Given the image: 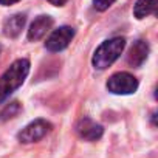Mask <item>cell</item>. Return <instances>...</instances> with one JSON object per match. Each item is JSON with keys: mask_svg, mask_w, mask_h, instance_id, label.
<instances>
[{"mask_svg": "<svg viewBox=\"0 0 158 158\" xmlns=\"http://www.w3.org/2000/svg\"><path fill=\"white\" fill-rule=\"evenodd\" d=\"M107 89L109 92L115 95H130L136 92L138 81L133 74L121 71V73H115L113 76H110V79L107 81Z\"/></svg>", "mask_w": 158, "mask_h": 158, "instance_id": "obj_3", "label": "cell"}, {"mask_svg": "<svg viewBox=\"0 0 158 158\" xmlns=\"http://www.w3.org/2000/svg\"><path fill=\"white\" fill-rule=\"evenodd\" d=\"M124 47H126V40L123 37H113V39H109V40L102 42L93 54V59H92L93 67L96 70L109 68L121 56Z\"/></svg>", "mask_w": 158, "mask_h": 158, "instance_id": "obj_2", "label": "cell"}, {"mask_svg": "<svg viewBox=\"0 0 158 158\" xmlns=\"http://www.w3.org/2000/svg\"><path fill=\"white\" fill-rule=\"evenodd\" d=\"M149 56V44L146 40H136L127 54V62L132 67H141Z\"/></svg>", "mask_w": 158, "mask_h": 158, "instance_id": "obj_7", "label": "cell"}, {"mask_svg": "<svg viewBox=\"0 0 158 158\" xmlns=\"http://www.w3.org/2000/svg\"><path fill=\"white\" fill-rule=\"evenodd\" d=\"M76 130H77L79 136H81L82 139H85V141H98L102 136V133H104L102 126L95 123L90 118L79 119V123L76 126Z\"/></svg>", "mask_w": 158, "mask_h": 158, "instance_id": "obj_6", "label": "cell"}, {"mask_svg": "<svg viewBox=\"0 0 158 158\" xmlns=\"http://www.w3.org/2000/svg\"><path fill=\"white\" fill-rule=\"evenodd\" d=\"M115 3V0H93V5L98 11H106Z\"/></svg>", "mask_w": 158, "mask_h": 158, "instance_id": "obj_12", "label": "cell"}, {"mask_svg": "<svg viewBox=\"0 0 158 158\" xmlns=\"http://www.w3.org/2000/svg\"><path fill=\"white\" fill-rule=\"evenodd\" d=\"M30 73V60L17 59L0 77V102H3L14 90H17Z\"/></svg>", "mask_w": 158, "mask_h": 158, "instance_id": "obj_1", "label": "cell"}, {"mask_svg": "<svg viewBox=\"0 0 158 158\" xmlns=\"http://www.w3.org/2000/svg\"><path fill=\"white\" fill-rule=\"evenodd\" d=\"M73 37H74V30L71 27H60L50 34V37L45 42V47H47V50L56 53V51L67 48Z\"/></svg>", "mask_w": 158, "mask_h": 158, "instance_id": "obj_5", "label": "cell"}, {"mask_svg": "<svg viewBox=\"0 0 158 158\" xmlns=\"http://www.w3.org/2000/svg\"><path fill=\"white\" fill-rule=\"evenodd\" d=\"M156 2L158 0H138L135 8H133V14L136 19H144L150 14L155 13L156 10Z\"/></svg>", "mask_w": 158, "mask_h": 158, "instance_id": "obj_10", "label": "cell"}, {"mask_svg": "<svg viewBox=\"0 0 158 158\" xmlns=\"http://www.w3.org/2000/svg\"><path fill=\"white\" fill-rule=\"evenodd\" d=\"M27 23V16L25 14H14L10 19L5 20L3 23V33L8 37H17L20 34V31L23 30Z\"/></svg>", "mask_w": 158, "mask_h": 158, "instance_id": "obj_9", "label": "cell"}, {"mask_svg": "<svg viewBox=\"0 0 158 158\" xmlns=\"http://www.w3.org/2000/svg\"><path fill=\"white\" fill-rule=\"evenodd\" d=\"M51 27H53V19L50 16H39L37 19H34V22L31 23V27L28 30V39L30 40L42 39L50 31Z\"/></svg>", "mask_w": 158, "mask_h": 158, "instance_id": "obj_8", "label": "cell"}, {"mask_svg": "<svg viewBox=\"0 0 158 158\" xmlns=\"http://www.w3.org/2000/svg\"><path fill=\"white\" fill-rule=\"evenodd\" d=\"M20 2V0H0V5H3V6H10V5H14Z\"/></svg>", "mask_w": 158, "mask_h": 158, "instance_id": "obj_14", "label": "cell"}, {"mask_svg": "<svg viewBox=\"0 0 158 158\" xmlns=\"http://www.w3.org/2000/svg\"><path fill=\"white\" fill-rule=\"evenodd\" d=\"M20 110H22V107H20V104H19L17 101L8 104L2 112H0V121H8V119L17 116V113H19Z\"/></svg>", "mask_w": 158, "mask_h": 158, "instance_id": "obj_11", "label": "cell"}, {"mask_svg": "<svg viewBox=\"0 0 158 158\" xmlns=\"http://www.w3.org/2000/svg\"><path fill=\"white\" fill-rule=\"evenodd\" d=\"M51 124L45 119H36L33 123H30L25 129H22L17 135L20 143L30 144V143H36L39 139H42L47 133L51 132Z\"/></svg>", "mask_w": 158, "mask_h": 158, "instance_id": "obj_4", "label": "cell"}, {"mask_svg": "<svg viewBox=\"0 0 158 158\" xmlns=\"http://www.w3.org/2000/svg\"><path fill=\"white\" fill-rule=\"evenodd\" d=\"M48 2L51 5H54V6H62V5H65L68 2V0H48Z\"/></svg>", "mask_w": 158, "mask_h": 158, "instance_id": "obj_13", "label": "cell"}]
</instances>
